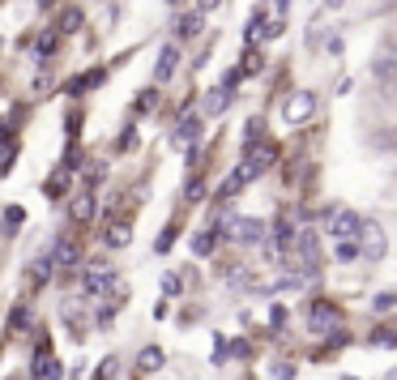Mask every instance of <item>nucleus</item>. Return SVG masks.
<instances>
[{"instance_id": "obj_18", "label": "nucleus", "mask_w": 397, "mask_h": 380, "mask_svg": "<svg viewBox=\"0 0 397 380\" xmlns=\"http://www.w3.org/2000/svg\"><path fill=\"white\" fill-rule=\"evenodd\" d=\"M214 244H218V235H214V231H205V235H197V240H192V252H197V257H205V252H214Z\"/></svg>"}, {"instance_id": "obj_15", "label": "nucleus", "mask_w": 397, "mask_h": 380, "mask_svg": "<svg viewBox=\"0 0 397 380\" xmlns=\"http://www.w3.org/2000/svg\"><path fill=\"white\" fill-rule=\"evenodd\" d=\"M201 26H205V21H201V13H188V17H180V26H175V30L188 38V34H201Z\"/></svg>"}, {"instance_id": "obj_9", "label": "nucleus", "mask_w": 397, "mask_h": 380, "mask_svg": "<svg viewBox=\"0 0 397 380\" xmlns=\"http://www.w3.org/2000/svg\"><path fill=\"white\" fill-rule=\"evenodd\" d=\"M295 240H299V257H304V265H308V274H312V269L321 265V248H316V235H312V231H299Z\"/></svg>"}, {"instance_id": "obj_22", "label": "nucleus", "mask_w": 397, "mask_h": 380, "mask_svg": "<svg viewBox=\"0 0 397 380\" xmlns=\"http://www.w3.org/2000/svg\"><path fill=\"white\" fill-rule=\"evenodd\" d=\"M393 304H397V295H393V291H385V295H376V312H389Z\"/></svg>"}, {"instance_id": "obj_10", "label": "nucleus", "mask_w": 397, "mask_h": 380, "mask_svg": "<svg viewBox=\"0 0 397 380\" xmlns=\"http://www.w3.org/2000/svg\"><path fill=\"white\" fill-rule=\"evenodd\" d=\"M175 64H180V51L175 47H163L158 51V64H154V81H167L175 73Z\"/></svg>"}, {"instance_id": "obj_11", "label": "nucleus", "mask_w": 397, "mask_h": 380, "mask_svg": "<svg viewBox=\"0 0 397 380\" xmlns=\"http://www.w3.org/2000/svg\"><path fill=\"white\" fill-rule=\"evenodd\" d=\"M68 214H73V222H90L94 218V197L90 192H77L73 205H68Z\"/></svg>"}, {"instance_id": "obj_25", "label": "nucleus", "mask_w": 397, "mask_h": 380, "mask_svg": "<svg viewBox=\"0 0 397 380\" xmlns=\"http://www.w3.org/2000/svg\"><path fill=\"white\" fill-rule=\"evenodd\" d=\"M163 291H167V295H175V291H180V278H175V274H167V278H163Z\"/></svg>"}, {"instance_id": "obj_3", "label": "nucleus", "mask_w": 397, "mask_h": 380, "mask_svg": "<svg viewBox=\"0 0 397 380\" xmlns=\"http://www.w3.org/2000/svg\"><path fill=\"white\" fill-rule=\"evenodd\" d=\"M265 158H269V154H265ZM265 158H248V163H239V167H235V175H231V180L222 184V197H235V192H239L244 184H252V180H257V175H261V171L269 167Z\"/></svg>"}, {"instance_id": "obj_6", "label": "nucleus", "mask_w": 397, "mask_h": 380, "mask_svg": "<svg viewBox=\"0 0 397 380\" xmlns=\"http://www.w3.org/2000/svg\"><path fill=\"white\" fill-rule=\"evenodd\" d=\"M376 81H381L385 94L393 90V43H389V38H385L381 51H376Z\"/></svg>"}, {"instance_id": "obj_5", "label": "nucleus", "mask_w": 397, "mask_h": 380, "mask_svg": "<svg viewBox=\"0 0 397 380\" xmlns=\"http://www.w3.org/2000/svg\"><path fill=\"white\" fill-rule=\"evenodd\" d=\"M111 287H115V274H111V265H94V269L86 274V295H90V299H103Z\"/></svg>"}, {"instance_id": "obj_12", "label": "nucleus", "mask_w": 397, "mask_h": 380, "mask_svg": "<svg viewBox=\"0 0 397 380\" xmlns=\"http://www.w3.org/2000/svg\"><path fill=\"white\" fill-rule=\"evenodd\" d=\"M197 133H201V120H197V115H184V120H180L175 141H180V145H188V141H197Z\"/></svg>"}, {"instance_id": "obj_7", "label": "nucleus", "mask_w": 397, "mask_h": 380, "mask_svg": "<svg viewBox=\"0 0 397 380\" xmlns=\"http://www.w3.org/2000/svg\"><path fill=\"white\" fill-rule=\"evenodd\" d=\"M355 227H359V214H355V210H334V214H329V235H334V240H351Z\"/></svg>"}, {"instance_id": "obj_14", "label": "nucleus", "mask_w": 397, "mask_h": 380, "mask_svg": "<svg viewBox=\"0 0 397 380\" xmlns=\"http://www.w3.org/2000/svg\"><path fill=\"white\" fill-rule=\"evenodd\" d=\"M128 240H133V231H128L124 222H111V227H107V244H111V248H120V244H128Z\"/></svg>"}, {"instance_id": "obj_4", "label": "nucleus", "mask_w": 397, "mask_h": 380, "mask_svg": "<svg viewBox=\"0 0 397 380\" xmlns=\"http://www.w3.org/2000/svg\"><path fill=\"white\" fill-rule=\"evenodd\" d=\"M227 227H231V240H239V244H261V240H265V222H261V218H239V214H231Z\"/></svg>"}, {"instance_id": "obj_17", "label": "nucleus", "mask_w": 397, "mask_h": 380, "mask_svg": "<svg viewBox=\"0 0 397 380\" xmlns=\"http://www.w3.org/2000/svg\"><path fill=\"white\" fill-rule=\"evenodd\" d=\"M60 30H68V34L81 30V9H64V13H60Z\"/></svg>"}, {"instance_id": "obj_26", "label": "nucleus", "mask_w": 397, "mask_h": 380, "mask_svg": "<svg viewBox=\"0 0 397 380\" xmlns=\"http://www.w3.org/2000/svg\"><path fill=\"white\" fill-rule=\"evenodd\" d=\"M214 4H218V0H201V9H214Z\"/></svg>"}, {"instance_id": "obj_1", "label": "nucleus", "mask_w": 397, "mask_h": 380, "mask_svg": "<svg viewBox=\"0 0 397 380\" xmlns=\"http://www.w3.org/2000/svg\"><path fill=\"white\" fill-rule=\"evenodd\" d=\"M355 235H359V252H364V261H385V252H389V235H385L381 222H359Z\"/></svg>"}, {"instance_id": "obj_2", "label": "nucleus", "mask_w": 397, "mask_h": 380, "mask_svg": "<svg viewBox=\"0 0 397 380\" xmlns=\"http://www.w3.org/2000/svg\"><path fill=\"white\" fill-rule=\"evenodd\" d=\"M312 111H316V94H312V90H295V94L282 103V120H287V124H299V120H308Z\"/></svg>"}, {"instance_id": "obj_19", "label": "nucleus", "mask_w": 397, "mask_h": 380, "mask_svg": "<svg viewBox=\"0 0 397 380\" xmlns=\"http://www.w3.org/2000/svg\"><path fill=\"white\" fill-rule=\"evenodd\" d=\"M47 269H51V261H38V265L30 269V287H43V282H47Z\"/></svg>"}, {"instance_id": "obj_8", "label": "nucleus", "mask_w": 397, "mask_h": 380, "mask_svg": "<svg viewBox=\"0 0 397 380\" xmlns=\"http://www.w3.org/2000/svg\"><path fill=\"white\" fill-rule=\"evenodd\" d=\"M77 261H81L77 240H60V244L51 248V265H56V269H68V265H77Z\"/></svg>"}, {"instance_id": "obj_20", "label": "nucleus", "mask_w": 397, "mask_h": 380, "mask_svg": "<svg viewBox=\"0 0 397 380\" xmlns=\"http://www.w3.org/2000/svg\"><path fill=\"white\" fill-rule=\"evenodd\" d=\"M115 368H120L115 359H103V368H98V376L94 380H115Z\"/></svg>"}, {"instance_id": "obj_16", "label": "nucleus", "mask_w": 397, "mask_h": 380, "mask_svg": "<svg viewBox=\"0 0 397 380\" xmlns=\"http://www.w3.org/2000/svg\"><path fill=\"white\" fill-rule=\"evenodd\" d=\"M227 103H231V94H227V90H210V98H205V111H210V115H218Z\"/></svg>"}, {"instance_id": "obj_21", "label": "nucleus", "mask_w": 397, "mask_h": 380, "mask_svg": "<svg viewBox=\"0 0 397 380\" xmlns=\"http://www.w3.org/2000/svg\"><path fill=\"white\" fill-rule=\"evenodd\" d=\"M338 257H342V261H355V257H359V248H355L351 240H342V244H338Z\"/></svg>"}, {"instance_id": "obj_27", "label": "nucleus", "mask_w": 397, "mask_h": 380, "mask_svg": "<svg viewBox=\"0 0 397 380\" xmlns=\"http://www.w3.org/2000/svg\"><path fill=\"white\" fill-rule=\"evenodd\" d=\"M171 4H175V0H171Z\"/></svg>"}, {"instance_id": "obj_23", "label": "nucleus", "mask_w": 397, "mask_h": 380, "mask_svg": "<svg viewBox=\"0 0 397 380\" xmlns=\"http://www.w3.org/2000/svg\"><path fill=\"white\" fill-rule=\"evenodd\" d=\"M43 380H60V364L56 359H43Z\"/></svg>"}, {"instance_id": "obj_13", "label": "nucleus", "mask_w": 397, "mask_h": 380, "mask_svg": "<svg viewBox=\"0 0 397 380\" xmlns=\"http://www.w3.org/2000/svg\"><path fill=\"white\" fill-rule=\"evenodd\" d=\"M137 368H141V372H158V368H163V351H158V346H145V351L137 355Z\"/></svg>"}, {"instance_id": "obj_24", "label": "nucleus", "mask_w": 397, "mask_h": 380, "mask_svg": "<svg viewBox=\"0 0 397 380\" xmlns=\"http://www.w3.org/2000/svg\"><path fill=\"white\" fill-rule=\"evenodd\" d=\"M201 192H205V184H201V180H192V184H188V201H201Z\"/></svg>"}]
</instances>
